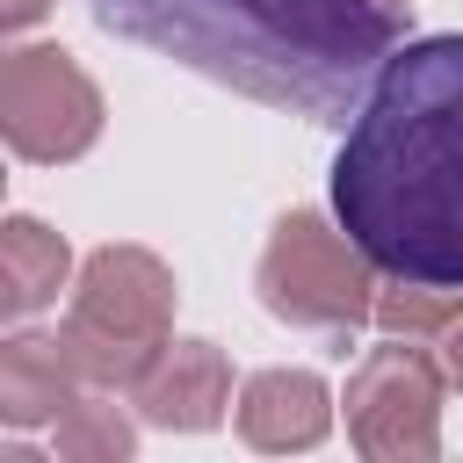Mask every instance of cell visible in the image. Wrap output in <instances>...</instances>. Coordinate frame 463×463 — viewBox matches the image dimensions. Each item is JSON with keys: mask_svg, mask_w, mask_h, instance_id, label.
<instances>
[{"mask_svg": "<svg viewBox=\"0 0 463 463\" xmlns=\"http://www.w3.org/2000/svg\"><path fill=\"white\" fill-rule=\"evenodd\" d=\"M333 217L383 275L463 289V36L383 58L333 159Z\"/></svg>", "mask_w": 463, "mask_h": 463, "instance_id": "obj_1", "label": "cell"}, {"mask_svg": "<svg viewBox=\"0 0 463 463\" xmlns=\"http://www.w3.org/2000/svg\"><path fill=\"white\" fill-rule=\"evenodd\" d=\"M58 340L80 369V383L137 391V376L174 340V268L152 246H94L72 275Z\"/></svg>", "mask_w": 463, "mask_h": 463, "instance_id": "obj_3", "label": "cell"}, {"mask_svg": "<svg viewBox=\"0 0 463 463\" xmlns=\"http://www.w3.org/2000/svg\"><path fill=\"white\" fill-rule=\"evenodd\" d=\"M87 14L304 123H354L383 58L405 43V7L383 0H87Z\"/></svg>", "mask_w": 463, "mask_h": 463, "instance_id": "obj_2", "label": "cell"}, {"mask_svg": "<svg viewBox=\"0 0 463 463\" xmlns=\"http://www.w3.org/2000/svg\"><path fill=\"white\" fill-rule=\"evenodd\" d=\"M333 434V391L311 369H260L239 383V441L260 456H297Z\"/></svg>", "mask_w": 463, "mask_h": 463, "instance_id": "obj_8", "label": "cell"}, {"mask_svg": "<svg viewBox=\"0 0 463 463\" xmlns=\"http://www.w3.org/2000/svg\"><path fill=\"white\" fill-rule=\"evenodd\" d=\"M383 7H412V0H383Z\"/></svg>", "mask_w": 463, "mask_h": 463, "instance_id": "obj_15", "label": "cell"}, {"mask_svg": "<svg viewBox=\"0 0 463 463\" xmlns=\"http://www.w3.org/2000/svg\"><path fill=\"white\" fill-rule=\"evenodd\" d=\"M51 434H58V456L65 463H123L137 449V420L101 383H80V398L51 420Z\"/></svg>", "mask_w": 463, "mask_h": 463, "instance_id": "obj_11", "label": "cell"}, {"mask_svg": "<svg viewBox=\"0 0 463 463\" xmlns=\"http://www.w3.org/2000/svg\"><path fill=\"white\" fill-rule=\"evenodd\" d=\"M72 246H65V232H51L43 217H29V210H14L7 224H0V311L7 318H36V311H51L58 304V289H72Z\"/></svg>", "mask_w": 463, "mask_h": 463, "instance_id": "obj_10", "label": "cell"}, {"mask_svg": "<svg viewBox=\"0 0 463 463\" xmlns=\"http://www.w3.org/2000/svg\"><path fill=\"white\" fill-rule=\"evenodd\" d=\"M43 14H51V0H0V29H29Z\"/></svg>", "mask_w": 463, "mask_h": 463, "instance_id": "obj_14", "label": "cell"}, {"mask_svg": "<svg viewBox=\"0 0 463 463\" xmlns=\"http://www.w3.org/2000/svg\"><path fill=\"white\" fill-rule=\"evenodd\" d=\"M0 137L29 166H72L101 137V87L65 43H14L0 58Z\"/></svg>", "mask_w": 463, "mask_h": 463, "instance_id": "obj_5", "label": "cell"}, {"mask_svg": "<svg viewBox=\"0 0 463 463\" xmlns=\"http://www.w3.org/2000/svg\"><path fill=\"white\" fill-rule=\"evenodd\" d=\"M72 398H80V369L58 333H7L0 340V420L14 434L51 427Z\"/></svg>", "mask_w": 463, "mask_h": 463, "instance_id": "obj_9", "label": "cell"}, {"mask_svg": "<svg viewBox=\"0 0 463 463\" xmlns=\"http://www.w3.org/2000/svg\"><path fill=\"white\" fill-rule=\"evenodd\" d=\"M441 362L420 340L383 333L347 376V441L369 463H434L441 456Z\"/></svg>", "mask_w": 463, "mask_h": 463, "instance_id": "obj_6", "label": "cell"}, {"mask_svg": "<svg viewBox=\"0 0 463 463\" xmlns=\"http://www.w3.org/2000/svg\"><path fill=\"white\" fill-rule=\"evenodd\" d=\"M383 268L347 239L340 217H318V210H282L268 246H260V268H253V289H260V311L282 318V326H304V333H362L376 318V282Z\"/></svg>", "mask_w": 463, "mask_h": 463, "instance_id": "obj_4", "label": "cell"}, {"mask_svg": "<svg viewBox=\"0 0 463 463\" xmlns=\"http://www.w3.org/2000/svg\"><path fill=\"white\" fill-rule=\"evenodd\" d=\"M137 420L145 427H166V434H210L232 405V362L217 340H166L159 362L137 376L130 391Z\"/></svg>", "mask_w": 463, "mask_h": 463, "instance_id": "obj_7", "label": "cell"}, {"mask_svg": "<svg viewBox=\"0 0 463 463\" xmlns=\"http://www.w3.org/2000/svg\"><path fill=\"white\" fill-rule=\"evenodd\" d=\"M434 362H441V376H449V391H463V311L441 326V340H434Z\"/></svg>", "mask_w": 463, "mask_h": 463, "instance_id": "obj_13", "label": "cell"}, {"mask_svg": "<svg viewBox=\"0 0 463 463\" xmlns=\"http://www.w3.org/2000/svg\"><path fill=\"white\" fill-rule=\"evenodd\" d=\"M463 311V289H434V282H398L391 275V289H376V326L383 333H398V340H420V347H434L441 340V326Z\"/></svg>", "mask_w": 463, "mask_h": 463, "instance_id": "obj_12", "label": "cell"}]
</instances>
